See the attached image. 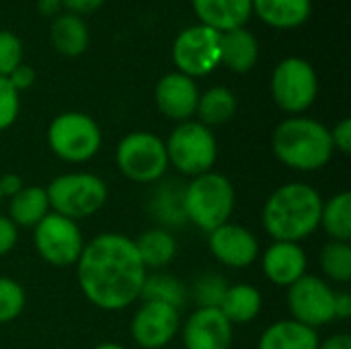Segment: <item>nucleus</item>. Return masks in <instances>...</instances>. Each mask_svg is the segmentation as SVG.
I'll list each match as a JSON object with an SVG mask.
<instances>
[{
	"label": "nucleus",
	"instance_id": "1",
	"mask_svg": "<svg viewBox=\"0 0 351 349\" xmlns=\"http://www.w3.org/2000/svg\"><path fill=\"white\" fill-rule=\"evenodd\" d=\"M76 276L84 298L97 309L113 313L132 306L140 298L148 269L134 239L103 232L82 247Z\"/></svg>",
	"mask_w": 351,
	"mask_h": 349
},
{
	"label": "nucleus",
	"instance_id": "2",
	"mask_svg": "<svg viewBox=\"0 0 351 349\" xmlns=\"http://www.w3.org/2000/svg\"><path fill=\"white\" fill-rule=\"evenodd\" d=\"M323 197L308 183L278 187L263 206V228L274 241L300 243L321 226Z\"/></svg>",
	"mask_w": 351,
	"mask_h": 349
},
{
	"label": "nucleus",
	"instance_id": "3",
	"mask_svg": "<svg viewBox=\"0 0 351 349\" xmlns=\"http://www.w3.org/2000/svg\"><path fill=\"white\" fill-rule=\"evenodd\" d=\"M271 148L284 167L302 173L323 169L335 152L331 130L304 115L284 119L271 136Z\"/></svg>",
	"mask_w": 351,
	"mask_h": 349
},
{
	"label": "nucleus",
	"instance_id": "4",
	"mask_svg": "<svg viewBox=\"0 0 351 349\" xmlns=\"http://www.w3.org/2000/svg\"><path fill=\"white\" fill-rule=\"evenodd\" d=\"M234 204L237 193L230 179L214 171L193 177L181 197L185 220L204 232H212L226 224L234 212Z\"/></svg>",
	"mask_w": 351,
	"mask_h": 349
},
{
	"label": "nucleus",
	"instance_id": "5",
	"mask_svg": "<svg viewBox=\"0 0 351 349\" xmlns=\"http://www.w3.org/2000/svg\"><path fill=\"white\" fill-rule=\"evenodd\" d=\"M49 210L70 218L82 220L95 216L107 202V183L93 173H64L45 187Z\"/></svg>",
	"mask_w": 351,
	"mask_h": 349
},
{
	"label": "nucleus",
	"instance_id": "6",
	"mask_svg": "<svg viewBox=\"0 0 351 349\" xmlns=\"http://www.w3.org/2000/svg\"><path fill=\"white\" fill-rule=\"evenodd\" d=\"M169 167L187 177L210 173L218 158V142L212 130L199 121H181L165 142Z\"/></svg>",
	"mask_w": 351,
	"mask_h": 349
},
{
	"label": "nucleus",
	"instance_id": "7",
	"mask_svg": "<svg viewBox=\"0 0 351 349\" xmlns=\"http://www.w3.org/2000/svg\"><path fill=\"white\" fill-rule=\"evenodd\" d=\"M103 142L99 123L80 111H66L51 119L47 128L49 150L66 163L90 160Z\"/></svg>",
	"mask_w": 351,
	"mask_h": 349
},
{
	"label": "nucleus",
	"instance_id": "8",
	"mask_svg": "<svg viewBox=\"0 0 351 349\" xmlns=\"http://www.w3.org/2000/svg\"><path fill=\"white\" fill-rule=\"evenodd\" d=\"M269 86L271 97L282 111L302 115L317 101L319 76L308 60L290 56L274 68Z\"/></svg>",
	"mask_w": 351,
	"mask_h": 349
},
{
	"label": "nucleus",
	"instance_id": "9",
	"mask_svg": "<svg viewBox=\"0 0 351 349\" xmlns=\"http://www.w3.org/2000/svg\"><path fill=\"white\" fill-rule=\"evenodd\" d=\"M115 163L123 177L134 183H156L169 169L165 142L150 132H132L121 138Z\"/></svg>",
	"mask_w": 351,
	"mask_h": 349
},
{
	"label": "nucleus",
	"instance_id": "10",
	"mask_svg": "<svg viewBox=\"0 0 351 349\" xmlns=\"http://www.w3.org/2000/svg\"><path fill=\"white\" fill-rule=\"evenodd\" d=\"M33 243L39 257L56 267L76 265L84 247L78 224L56 212H49L33 228Z\"/></svg>",
	"mask_w": 351,
	"mask_h": 349
},
{
	"label": "nucleus",
	"instance_id": "11",
	"mask_svg": "<svg viewBox=\"0 0 351 349\" xmlns=\"http://www.w3.org/2000/svg\"><path fill=\"white\" fill-rule=\"evenodd\" d=\"M171 56L177 72L189 78L206 76L220 66V33L206 25L187 27L173 41Z\"/></svg>",
	"mask_w": 351,
	"mask_h": 349
},
{
	"label": "nucleus",
	"instance_id": "12",
	"mask_svg": "<svg viewBox=\"0 0 351 349\" xmlns=\"http://www.w3.org/2000/svg\"><path fill=\"white\" fill-rule=\"evenodd\" d=\"M335 290L319 276H302L288 288V309L294 321L319 329L335 321Z\"/></svg>",
	"mask_w": 351,
	"mask_h": 349
},
{
	"label": "nucleus",
	"instance_id": "13",
	"mask_svg": "<svg viewBox=\"0 0 351 349\" xmlns=\"http://www.w3.org/2000/svg\"><path fill=\"white\" fill-rule=\"evenodd\" d=\"M181 329L179 309L167 302L144 300L132 319V337L142 349L167 348Z\"/></svg>",
	"mask_w": 351,
	"mask_h": 349
},
{
	"label": "nucleus",
	"instance_id": "14",
	"mask_svg": "<svg viewBox=\"0 0 351 349\" xmlns=\"http://www.w3.org/2000/svg\"><path fill=\"white\" fill-rule=\"evenodd\" d=\"M185 349H230L232 323L222 315L218 306H199L183 325Z\"/></svg>",
	"mask_w": 351,
	"mask_h": 349
},
{
	"label": "nucleus",
	"instance_id": "15",
	"mask_svg": "<svg viewBox=\"0 0 351 349\" xmlns=\"http://www.w3.org/2000/svg\"><path fill=\"white\" fill-rule=\"evenodd\" d=\"M208 245L216 261L232 269H245L253 265L259 257V243L255 234L249 228L232 222H226L212 230Z\"/></svg>",
	"mask_w": 351,
	"mask_h": 349
},
{
	"label": "nucleus",
	"instance_id": "16",
	"mask_svg": "<svg viewBox=\"0 0 351 349\" xmlns=\"http://www.w3.org/2000/svg\"><path fill=\"white\" fill-rule=\"evenodd\" d=\"M154 101L158 111L173 121H189L195 115L197 101H199V88L193 78L181 74V72H169L165 74L156 88H154Z\"/></svg>",
	"mask_w": 351,
	"mask_h": 349
},
{
	"label": "nucleus",
	"instance_id": "17",
	"mask_svg": "<svg viewBox=\"0 0 351 349\" xmlns=\"http://www.w3.org/2000/svg\"><path fill=\"white\" fill-rule=\"evenodd\" d=\"M261 267L271 284L290 288L294 282L306 276L308 257L298 243L274 241V245L263 253Z\"/></svg>",
	"mask_w": 351,
	"mask_h": 349
},
{
	"label": "nucleus",
	"instance_id": "18",
	"mask_svg": "<svg viewBox=\"0 0 351 349\" xmlns=\"http://www.w3.org/2000/svg\"><path fill=\"white\" fill-rule=\"evenodd\" d=\"M199 25L218 33L245 27L253 14V0H191Z\"/></svg>",
	"mask_w": 351,
	"mask_h": 349
},
{
	"label": "nucleus",
	"instance_id": "19",
	"mask_svg": "<svg viewBox=\"0 0 351 349\" xmlns=\"http://www.w3.org/2000/svg\"><path fill=\"white\" fill-rule=\"evenodd\" d=\"M259 60V43L257 37L245 29H232L220 33V64L237 74L249 72Z\"/></svg>",
	"mask_w": 351,
	"mask_h": 349
},
{
	"label": "nucleus",
	"instance_id": "20",
	"mask_svg": "<svg viewBox=\"0 0 351 349\" xmlns=\"http://www.w3.org/2000/svg\"><path fill=\"white\" fill-rule=\"evenodd\" d=\"M88 41L90 35L82 16L72 12H60L58 16H53L49 27V43L58 53L66 58L82 56L88 47Z\"/></svg>",
	"mask_w": 351,
	"mask_h": 349
},
{
	"label": "nucleus",
	"instance_id": "21",
	"mask_svg": "<svg viewBox=\"0 0 351 349\" xmlns=\"http://www.w3.org/2000/svg\"><path fill=\"white\" fill-rule=\"evenodd\" d=\"M319 333L294 319L276 321L259 337V349H319Z\"/></svg>",
	"mask_w": 351,
	"mask_h": 349
},
{
	"label": "nucleus",
	"instance_id": "22",
	"mask_svg": "<svg viewBox=\"0 0 351 349\" xmlns=\"http://www.w3.org/2000/svg\"><path fill=\"white\" fill-rule=\"evenodd\" d=\"M313 0H253V12L274 29H296L311 16Z\"/></svg>",
	"mask_w": 351,
	"mask_h": 349
},
{
	"label": "nucleus",
	"instance_id": "23",
	"mask_svg": "<svg viewBox=\"0 0 351 349\" xmlns=\"http://www.w3.org/2000/svg\"><path fill=\"white\" fill-rule=\"evenodd\" d=\"M263 300H261V292L255 286L249 284H234V286H226V292L218 304V309L222 311V315L232 323V325H243L249 323L253 319H257V315L261 313Z\"/></svg>",
	"mask_w": 351,
	"mask_h": 349
},
{
	"label": "nucleus",
	"instance_id": "24",
	"mask_svg": "<svg viewBox=\"0 0 351 349\" xmlns=\"http://www.w3.org/2000/svg\"><path fill=\"white\" fill-rule=\"evenodd\" d=\"M47 214H49V200H47L45 189L39 187V185L23 187L16 195L10 197L8 218L16 226L35 228Z\"/></svg>",
	"mask_w": 351,
	"mask_h": 349
},
{
	"label": "nucleus",
	"instance_id": "25",
	"mask_svg": "<svg viewBox=\"0 0 351 349\" xmlns=\"http://www.w3.org/2000/svg\"><path fill=\"white\" fill-rule=\"evenodd\" d=\"M134 243L146 269H162L177 255V241L165 228H150L142 232Z\"/></svg>",
	"mask_w": 351,
	"mask_h": 349
},
{
	"label": "nucleus",
	"instance_id": "26",
	"mask_svg": "<svg viewBox=\"0 0 351 349\" xmlns=\"http://www.w3.org/2000/svg\"><path fill=\"white\" fill-rule=\"evenodd\" d=\"M237 113V97L226 86H212L199 95L195 115L204 125H222L230 121Z\"/></svg>",
	"mask_w": 351,
	"mask_h": 349
},
{
	"label": "nucleus",
	"instance_id": "27",
	"mask_svg": "<svg viewBox=\"0 0 351 349\" xmlns=\"http://www.w3.org/2000/svg\"><path fill=\"white\" fill-rule=\"evenodd\" d=\"M321 226L331 237V241L350 243L351 239V193L341 191L331 200L323 202Z\"/></svg>",
	"mask_w": 351,
	"mask_h": 349
},
{
	"label": "nucleus",
	"instance_id": "28",
	"mask_svg": "<svg viewBox=\"0 0 351 349\" xmlns=\"http://www.w3.org/2000/svg\"><path fill=\"white\" fill-rule=\"evenodd\" d=\"M323 274L337 284H348L351 280V245L343 241H329L321 251Z\"/></svg>",
	"mask_w": 351,
	"mask_h": 349
},
{
	"label": "nucleus",
	"instance_id": "29",
	"mask_svg": "<svg viewBox=\"0 0 351 349\" xmlns=\"http://www.w3.org/2000/svg\"><path fill=\"white\" fill-rule=\"evenodd\" d=\"M140 298L142 300L167 302V304H173L175 309H181L183 300H185V288L173 276L154 274V276H146V282H144Z\"/></svg>",
	"mask_w": 351,
	"mask_h": 349
},
{
	"label": "nucleus",
	"instance_id": "30",
	"mask_svg": "<svg viewBox=\"0 0 351 349\" xmlns=\"http://www.w3.org/2000/svg\"><path fill=\"white\" fill-rule=\"evenodd\" d=\"M25 309V290L12 278L0 276V325L14 321Z\"/></svg>",
	"mask_w": 351,
	"mask_h": 349
},
{
	"label": "nucleus",
	"instance_id": "31",
	"mask_svg": "<svg viewBox=\"0 0 351 349\" xmlns=\"http://www.w3.org/2000/svg\"><path fill=\"white\" fill-rule=\"evenodd\" d=\"M21 111V93L6 76H0V132L10 128Z\"/></svg>",
	"mask_w": 351,
	"mask_h": 349
},
{
	"label": "nucleus",
	"instance_id": "32",
	"mask_svg": "<svg viewBox=\"0 0 351 349\" xmlns=\"http://www.w3.org/2000/svg\"><path fill=\"white\" fill-rule=\"evenodd\" d=\"M23 64V41L12 31H0V76Z\"/></svg>",
	"mask_w": 351,
	"mask_h": 349
},
{
	"label": "nucleus",
	"instance_id": "33",
	"mask_svg": "<svg viewBox=\"0 0 351 349\" xmlns=\"http://www.w3.org/2000/svg\"><path fill=\"white\" fill-rule=\"evenodd\" d=\"M226 292V284L218 276H206L195 286V296L199 306H218Z\"/></svg>",
	"mask_w": 351,
	"mask_h": 349
},
{
	"label": "nucleus",
	"instance_id": "34",
	"mask_svg": "<svg viewBox=\"0 0 351 349\" xmlns=\"http://www.w3.org/2000/svg\"><path fill=\"white\" fill-rule=\"evenodd\" d=\"M16 239H19L16 224L8 216H2L0 214V257L6 255V253H10L14 249Z\"/></svg>",
	"mask_w": 351,
	"mask_h": 349
},
{
	"label": "nucleus",
	"instance_id": "35",
	"mask_svg": "<svg viewBox=\"0 0 351 349\" xmlns=\"http://www.w3.org/2000/svg\"><path fill=\"white\" fill-rule=\"evenodd\" d=\"M331 140H333V148L339 150L341 154H350L351 152V119L346 117L341 119L333 130H331Z\"/></svg>",
	"mask_w": 351,
	"mask_h": 349
},
{
	"label": "nucleus",
	"instance_id": "36",
	"mask_svg": "<svg viewBox=\"0 0 351 349\" xmlns=\"http://www.w3.org/2000/svg\"><path fill=\"white\" fill-rule=\"evenodd\" d=\"M6 78H8V80H10V84L21 93V91H27L29 86H33V82H35L37 74H35V70H33L31 66L21 64V66H16V68H14Z\"/></svg>",
	"mask_w": 351,
	"mask_h": 349
},
{
	"label": "nucleus",
	"instance_id": "37",
	"mask_svg": "<svg viewBox=\"0 0 351 349\" xmlns=\"http://www.w3.org/2000/svg\"><path fill=\"white\" fill-rule=\"evenodd\" d=\"M105 4V0H62V6L72 14H90L99 10Z\"/></svg>",
	"mask_w": 351,
	"mask_h": 349
},
{
	"label": "nucleus",
	"instance_id": "38",
	"mask_svg": "<svg viewBox=\"0 0 351 349\" xmlns=\"http://www.w3.org/2000/svg\"><path fill=\"white\" fill-rule=\"evenodd\" d=\"M23 187H25V185H23V179H21L19 175H14V173H8V175L0 177V191H2V197H4V195H6V197H12V195H16Z\"/></svg>",
	"mask_w": 351,
	"mask_h": 349
},
{
	"label": "nucleus",
	"instance_id": "39",
	"mask_svg": "<svg viewBox=\"0 0 351 349\" xmlns=\"http://www.w3.org/2000/svg\"><path fill=\"white\" fill-rule=\"evenodd\" d=\"M335 317L337 319H350L351 317V296L348 292H341L335 296Z\"/></svg>",
	"mask_w": 351,
	"mask_h": 349
},
{
	"label": "nucleus",
	"instance_id": "40",
	"mask_svg": "<svg viewBox=\"0 0 351 349\" xmlns=\"http://www.w3.org/2000/svg\"><path fill=\"white\" fill-rule=\"evenodd\" d=\"M319 349H351V337L346 333L331 335L323 344H319Z\"/></svg>",
	"mask_w": 351,
	"mask_h": 349
},
{
	"label": "nucleus",
	"instance_id": "41",
	"mask_svg": "<svg viewBox=\"0 0 351 349\" xmlns=\"http://www.w3.org/2000/svg\"><path fill=\"white\" fill-rule=\"evenodd\" d=\"M37 8L45 16H58L62 8V0H37Z\"/></svg>",
	"mask_w": 351,
	"mask_h": 349
},
{
	"label": "nucleus",
	"instance_id": "42",
	"mask_svg": "<svg viewBox=\"0 0 351 349\" xmlns=\"http://www.w3.org/2000/svg\"><path fill=\"white\" fill-rule=\"evenodd\" d=\"M93 349H125V348H123V346H119V344H113V341H105V344L95 346Z\"/></svg>",
	"mask_w": 351,
	"mask_h": 349
},
{
	"label": "nucleus",
	"instance_id": "43",
	"mask_svg": "<svg viewBox=\"0 0 351 349\" xmlns=\"http://www.w3.org/2000/svg\"><path fill=\"white\" fill-rule=\"evenodd\" d=\"M0 200H2V191H0Z\"/></svg>",
	"mask_w": 351,
	"mask_h": 349
}]
</instances>
